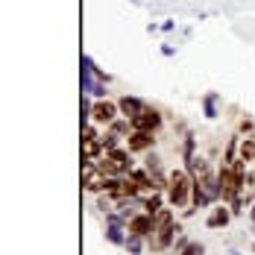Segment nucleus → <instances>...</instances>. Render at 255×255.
Returning <instances> with one entry per match:
<instances>
[{
	"mask_svg": "<svg viewBox=\"0 0 255 255\" xmlns=\"http://www.w3.org/2000/svg\"><path fill=\"white\" fill-rule=\"evenodd\" d=\"M188 173L194 179V208H211V205L220 200V182L217 173L211 170V164L205 161L203 155H194L185 161Z\"/></svg>",
	"mask_w": 255,
	"mask_h": 255,
	"instance_id": "obj_1",
	"label": "nucleus"
},
{
	"mask_svg": "<svg viewBox=\"0 0 255 255\" xmlns=\"http://www.w3.org/2000/svg\"><path fill=\"white\" fill-rule=\"evenodd\" d=\"M167 203L173 208H188L194 203V179L188 173V167H179L173 173H167Z\"/></svg>",
	"mask_w": 255,
	"mask_h": 255,
	"instance_id": "obj_2",
	"label": "nucleus"
},
{
	"mask_svg": "<svg viewBox=\"0 0 255 255\" xmlns=\"http://www.w3.org/2000/svg\"><path fill=\"white\" fill-rule=\"evenodd\" d=\"M179 232H182V229L176 226L173 211H170V208H161V211L155 214V232H153V238H150L153 253H164V250H170V247L176 244Z\"/></svg>",
	"mask_w": 255,
	"mask_h": 255,
	"instance_id": "obj_3",
	"label": "nucleus"
},
{
	"mask_svg": "<svg viewBox=\"0 0 255 255\" xmlns=\"http://www.w3.org/2000/svg\"><path fill=\"white\" fill-rule=\"evenodd\" d=\"M129 155H132V153L124 150V147H121V150H112V153H106L103 158H97V167H100L106 176H118V179L129 176V173H132V167H135Z\"/></svg>",
	"mask_w": 255,
	"mask_h": 255,
	"instance_id": "obj_4",
	"label": "nucleus"
},
{
	"mask_svg": "<svg viewBox=\"0 0 255 255\" xmlns=\"http://www.w3.org/2000/svg\"><path fill=\"white\" fill-rule=\"evenodd\" d=\"M109 179L100 167H97V161H82V188L88 191V194H100L109 188Z\"/></svg>",
	"mask_w": 255,
	"mask_h": 255,
	"instance_id": "obj_5",
	"label": "nucleus"
},
{
	"mask_svg": "<svg viewBox=\"0 0 255 255\" xmlns=\"http://www.w3.org/2000/svg\"><path fill=\"white\" fill-rule=\"evenodd\" d=\"M121 115V106L112 100H94V109H91V124H100V127H109L112 121H118Z\"/></svg>",
	"mask_w": 255,
	"mask_h": 255,
	"instance_id": "obj_6",
	"label": "nucleus"
},
{
	"mask_svg": "<svg viewBox=\"0 0 255 255\" xmlns=\"http://www.w3.org/2000/svg\"><path fill=\"white\" fill-rule=\"evenodd\" d=\"M158 127H161V112L153 106H144V112L132 118V132H155Z\"/></svg>",
	"mask_w": 255,
	"mask_h": 255,
	"instance_id": "obj_7",
	"label": "nucleus"
},
{
	"mask_svg": "<svg viewBox=\"0 0 255 255\" xmlns=\"http://www.w3.org/2000/svg\"><path fill=\"white\" fill-rule=\"evenodd\" d=\"M129 235H135V238H153L155 232V217L153 214H147V211H141V214H135L132 220H129Z\"/></svg>",
	"mask_w": 255,
	"mask_h": 255,
	"instance_id": "obj_8",
	"label": "nucleus"
},
{
	"mask_svg": "<svg viewBox=\"0 0 255 255\" xmlns=\"http://www.w3.org/2000/svg\"><path fill=\"white\" fill-rule=\"evenodd\" d=\"M155 144L153 132H129L127 138V150L129 153H150Z\"/></svg>",
	"mask_w": 255,
	"mask_h": 255,
	"instance_id": "obj_9",
	"label": "nucleus"
},
{
	"mask_svg": "<svg viewBox=\"0 0 255 255\" xmlns=\"http://www.w3.org/2000/svg\"><path fill=\"white\" fill-rule=\"evenodd\" d=\"M229 217H232L229 205H226V203H220V205H214V208H211V214H208L205 226H208V229H223V226L229 223Z\"/></svg>",
	"mask_w": 255,
	"mask_h": 255,
	"instance_id": "obj_10",
	"label": "nucleus"
},
{
	"mask_svg": "<svg viewBox=\"0 0 255 255\" xmlns=\"http://www.w3.org/2000/svg\"><path fill=\"white\" fill-rule=\"evenodd\" d=\"M118 106H121V115L132 121V118H138V115L144 112V106H147V103L138 100V97H129V94H127V97H121V100H118Z\"/></svg>",
	"mask_w": 255,
	"mask_h": 255,
	"instance_id": "obj_11",
	"label": "nucleus"
},
{
	"mask_svg": "<svg viewBox=\"0 0 255 255\" xmlns=\"http://www.w3.org/2000/svg\"><path fill=\"white\" fill-rule=\"evenodd\" d=\"M124 226H129V223H109V226H106V238H109L112 244H118V247H127L129 235H124Z\"/></svg>",
	"mask_w": 255,
	"mask_h": 255,
	"instance_id": "obj_12",
	"label": "nucleus"
},
{
	"mask_svg": "<svg viewBox=\"0 0 255 255\" xmlns=\"http://www.w3.org/2000/svg\"><path fill=\"white\" fill-rule=\"evenodd\" d=\"M161 205H164V197H161V191H153V197H147V200H144V203H141V208H144V211H147V214H158V211H161Z\"/></svg>",
	"mask_w": 255,
	"mask_h": 255,
	"instance_id": "obj_13",
	"label": "nucleus"
},
{
	"mask_svg": "<svg viewBox=\"0 0 255 255\" xmlns=\"http://www.w3.org/2000/svg\"><path fill=\"white\" fill-rule=\"evenodd\" d=\"M129 179H135V182L141 185V191H144V188H153V191H155V182H153V176L147 173V167H132Z\"/></svg>",
	"mask_w": 255,
	"mask_h": 255,
	"instance_id": "obj_14",
	"label": "nucleus"
},
{
	"mask_svg": "<svg viewBox=\"0 0 255 255\" xmlns=\"http://www.w3.org/2000/svg\"><path fill=\"white\" fill-rule=\"evenodd\" d=\"M82 68H88V71H91V74H94V77L100 79V82H106V85H109V82H112V77H109V74H106V71H100V68H97V65H94V59H91V56H82Z\"/></svg>",
	"mask_w": 255,
	"mask_h": 255,
	"instance_id": "obj_15",
	"label": "nucleus"
},
{
	"mask_svg": "<svg viewBox=\"0 0 255 255\" xmlns=\"http://www.w3.org/2000/svg\"><path fill=\"white\" fill-rule=\"evenodd\" d=\"M203 109H205V118H208V121L217 118V94H214V91H208L203 97Z\"/></svg>",
	"mask_w": 255,
	"mask_h": 255,
	"instance_id": "obj_16",
	"label": "nucleus"
},
{
	"mask_svg": "<svg viewBox=\"0 0 255 255\" xmlns=\"http://www.w3.org/2000/svg\"><path fill=\"white\" fill-rule=\"evenodd\" d=\"M100 141H103V153L121 150V135H115V132H106V135H100Z\"/></svg>",
	"mask_w": 255,
	"mask_h": 255,
	"instance_id": "obj_17",
	"label": "nucleus"
},
{
	"mask_svg": "<svg viewBox=\"0 0 255 255\" xmlns=\"http://www.w3.org/2000/svg\"><path fill=\"white\" fill-rule=\"evenodd\" d=\"M141 241H144V238H135V235H129V238H127L129 255H141Z\"/></svg>",
	"mask_w": 255,
	"mask_h": 255,
	"instance_id": "obj_18",
	"label": "nucleus"
},
{
	"mask_svg": "<svg viewBox=\"0 0 255 255\" xmlns=\"http://www.w3.org/2000/svg\"><path fill=\"white\" fill-rule=\"evenodd\" d=\"M179 255H205V247H203V244H191L185 253H179Z\"/></svg>",
	"mask_w": 255,
	"mask_h": 255,
	"instance_id": "obj_19",
	"label": "nucleus"
},
{
	"mask_svg": "<svg viewBox=\"0 0 255 255\" xmlns=\"http://www.w3.org/2000/svg\"><path fill=\"white\" fill-rule=\"evenodd\" d=\"M241 132H253V121H241Z\"/></svg>",
	"mask_w": 255,
	"mask_h": 255,
	"instance_id": "obj_20",
	"label": "nucleus"
},
{
	"mask_svg": "<svg viewBox=\"0 0 255 255\" xmlns=\"http://www.w3.org/2000/svg\"><path fill=\"white\" fill-rule=\"evenodd\" d=\"M250 220H253V232H255V203L250 205Z\"/></svg>",
	"mask_w": 255,
	"mask_h": 255,
	"instance_id": "obj_21",
	"label": "nucleus"
}]
</instances>
